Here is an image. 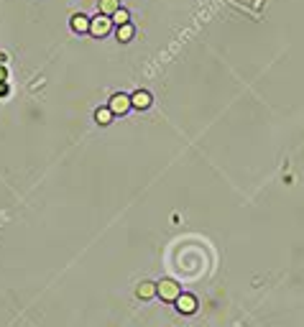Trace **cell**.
Returning <instances> with one entry per match:
<instances>
[{"label":"cell","mask_w":304,"mask_h":327,"mask_svg":"<svg viewBox=\"0 0 304 327\" xmlns=\"http://www.w3.org/2000/svg\"><path fill=\"white\" fill-rule=\"evenodd\" d=\"M156 297H161V302H176L181 297V286L174 279H161L156 284Z\"/></svg>","instance_id":"6da1fadb"},{"label":"cell","mask_w":304,"mask_h":327,"mask_svg":"<svg viewBox=\"0 0 304 327\" xmlns=\"http://www.w3.org/2000/svg\"><path fill=\"white\" fill-rule=\"evenodd\" d=\"M110 28H112V18H110V16H105V13H97V16L90 21V33H92L95 38L107 36V33H110Z\"/></svg>","instance_id":"7a4b0ae2"},{"label":"cell","mask_w":304,"mask_h":327,"mask_svg":"<svg viewBox=\"0 0 304 327\" xmlns=\"http://www.w3.org/2000/svg\"><path fill=\"white\" fill-rule=\"evenodd\" d=\"M107 107L112 110V115H126V113L133 107V102H131V95H126V92H115V95L110 97Z\"/></svg>","instance_id":"3957f363"},{"label":"cell","mask_w":304,"mask_h":327,"mask_svg":"<svg viewBox=\"0 0 304 327\" xmlns=\"http://www.w3.org/2000/svg\"><path fill=\"white\" fill-rule=\"evenodd\" d=\"M176 309H179L181 314H195V312H197V299H195L192 294H181V297L176 299Z\"/></svg>","instance_id":"277c9868"},{"label":"cell","mask_w":304,"mask_h":327,"mask_svg":"<svg viewBox=\"0 0 304 327\" xmlns=\"http://www.w3.org/2000/svg\"><path fill=\"white\" fill-rule=\"evenodd\" d=\"M131 102H133L136 110H148L151 107V92L148 90H138V92L131 95Z\"/></svg>","instance_id":"5b68a950"},{"label":"cell","mask_w":304,"mask_h":327,"mask_svg":"<svg viewBox=\"0 0 304 327\" xmlns=\"http://www.w3.org/2000/svg\"><path fill=\"white\" fill-rule=\"evenodd\" d=\"M90 21H92V18H87V16H82V13H74V16H72V31L90 33Z\"/></svg>","instance_id":"8992f818"},{"label":"cell","mask_w":304,"mask_h":327,"mask_svg":"<svg viewBox=\"0 0 304 327\" xmlns=\"http://www.w3.org/2000/svg\"><path fill=\"white\" fill-rule=\"evenodd\" d=\"M97 8H100V13H105V16H115L118 11H120V0H97Z\"/></svg>","instance_id":"52a82bcc"},{"label":"cell","mask_w":304,"mask_h":327,"mask_svg":"<svg viewBox=\"0 0 304 327\" xmlns=\"http://www.w3.org/2000/svg\"><path fill=\"white\" fill-rule=\"evenodd\" d=\"M138 299H154L156 297V284H151V281H141L138 284V289H136Z\"/></svg>","instance_id":"ba28073f"},{"label":"cell","mask_w":304,"mask_h":327,"mask_svg":"<svg viewBox=\"0 0 304 327\" xmlns=\"http://www.w3.org/2000/svg\"><path fill=\"white\" fill-rule=\"evenodd\" d=\"M95 120L100 123V126H110V123H112V110L105 105V107H97L95 110Z\"/></svg>","instance_id":"9c48e42d"},{"label":"cell","mask_w":304,"mask_h":327,"mask_svg":"<svg viewBox=\"0 0 304 327\" xmlns=\"http://www.w3.org/2000/svg\"><path fill=\"white\" fill-rule=\"evenodd\" d=\"M133 33H136V28H133V23H126V26H118V41H131L133 38Z\"/></svg>","instance_id":"30bf717a"},{"label":"cell","mask_w":304,"mask_h":327,"mask_svg":"<svg viewBox=\"0 0 304 327\" xmlns=\"http://www.w3.org/2000/svg\"><path fill=\"white\" fill-rule=\"evenodd\" d=\"M112 23H115V26H126V23H131V13H128L126 8H120L115 16H112Z\"/></svg>","instance_id":"8fae6325"},{"label":"cell","mask_w":304,"mask_h":327,"mask_svg":"<svg viewBox=\"0 0 304 327\" xmlns=\"http://www.w3.org/2000/svg\"><path fill=\"white\" fill-rule=\"evenodd\" d=\"M6 79H8V69L0 64V82H6Z\"/></svg>","instance_id":"7c38bea8"},{"label":"cell","mask_w":304,"mask_h":327,"mask_svg":"<svg viewBox=\"0 0 304 327\" xmlns=\"http://www.w3.org/2000/svg\"><path fill=\"white\" fill-rule=\"evenodd\" d=\"M0 95H8V85H6V82H0Z\"/></svg>","instance_id":"4fadbf2b"}]
</instances>
